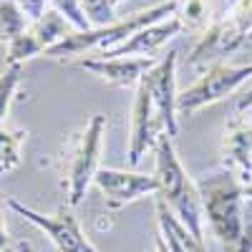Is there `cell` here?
I'll list each match as a JSON object with an SVG mask.
<instances>
[{"label":"cell","mask_w":252,"mask_h":252,"mask_svg":"<svg viewBox=\"0 0 252 252\" xmlns=\"http://www.w3.org/2000/svg\"><path fill=\"white\" fill-rule=\"evenodd\" d=\"M154 157H157V182H159V199L174 212V217L194 235V240L204 242V209H202V197L199 187L192 182L189 172L182 166L174 139L166 134H159L154 144Z\"/></svg>","instance_id":"cell-1"},{"label":"cell","mask_w":252,"mask_h":252,"mask_svg":"<svg viewBox=\"0 0 252 252\" xmlns=\"http://www.w3.org/2000/svg\"><path fill=\"white\" fill-rule=\"evenodd\" d=\"M177 5H179V0H164V3L136 10V13L126 15L121 20H114V23H109V26L89 28V31H71L66 38H61L53 48H48L46 56L48 58H68V56H81L89 48H101V53H106L111 48H119L124 40H129L141 28L172 18L177 13Z\"/></svg>","instance_id":"cell-2"},{"label":"cell","mask_w":252,"mask_h":252,"mask_svg":"<svg viewBox=\"0 0 252 252\" xmlns=\"http://www.w3.org/2000/svg\"><path fill=\"white\" fill-rule=\"evenodd\" d=\"M204 220L212 227L215 237L227 252H237L242 237V204H245V184L227 169L197 182Z\"/></svg>","instance_id":"cell-3"},{"label":"cell","mask_w":252,"mask_h":252,"mask_svg":"<svg viewBox=\"0 0 252 252\" xmlns=\"http://www.w3.org/2000/svg\"><path fill=\"white\" fill-rule=\"evenodd\" d=\"M252 33V0H229V8L209 26L189 53V66H215L220 58L237 53Z\"/></svg>","instance_id":"cell-4"},{"label":"cell","mask_w":252,"mask_h":252,"mask_svg":"<svg viewBox=\"0 0 252 252\" xmlns=\"http://www.w3.org/2000/svg\"><path fill=\"white\" fill-rule=\"evenodd\" d=\"M103 136H106V116L103 114H94L89 124L83 126V131L76 136L66 172V204L71 209L83 202L89 187L94 184V177L101 166Z\"/></svg>","instance_id":"cell-5"},{"label":"cell","mask_w":252,"mask_h":252,"mask_svg":"<svg viewBox=\"0 0 252 252\" xmlns=\"http://www.w3.org/2000/svg\"><path fill=\"white\" fill-rule=\"evenodd\" d=\"M252 78V63H242V66H232V63H215L209 66L197 83H192L189 89L177 94V114L179 116H192L199 109L217 103L224 96L235 94L242 83Z\"/></svg>","instance_id":"cell-6"},{"label":"cell","mask_w":252,"mask_h":252,"mask_svg":"<svg viewBox=\"0 0 252 252\" xmlns=\"http://www.w3.org/2000/svg\"><path fill=\"white\" fill-rule=\"evenodd\" d=\"M5 202L18 217H23L26 222L35 224L40 232H46V237L56 245L58 252H101L86 235H83V229H81V224H78V220L71 212L68 204H63L56 215H43V212L23 204L15 197H8Z\"/></svg>","instance_id":"cell-7"},{"label":"cell","mask_w":252,"mask_h":252,"mask_svg":"<svg viewBox=\"0 0 252 252\" xmlns=\"http://www.w3.org/2000/svg\"><path fill=\"white\" fill-rule=\"evenodd\" d=\"M94 184L106 199L109 209H121L146 194H159V182L154 174L141 172H126V169H111V166H98L94 177Z\"/></svg>","instance_id":"cell-8"},{"label":"cell","mask_w":252,"mask_h":252,"mask_svg":"<svg viewBox=\"0 0 252 252\" xmlns=\"http://www.w3.org/2000/svg\"><path fill=\"white\" fill-rule=\"evenodd\" d=\"M149 81V91H152V103H154V114L161 126V131L174 139L179 134V124H177V51H169L157 66L146 73Z\"/></svg>","instance_id":"cell-9"},{"label":"cell","mask_w":252,"mask_h":252,"mask_svg":"<svg viewBox=\"0 0 252 252\" xmlns=\"http://www.w3.org/2000/svg\"><path fill=\"white\" fill-rule=\"evenodd\" d=\"M68 28L71 26L56 10H46V15L38 18L35 23H31L23 35H18L13 43H8L5 63L8 66H23L26 61L46 53L48 48H53L58 43L61 38H66L71 33Z\"/></svg>","instance_id":"cell-10"},{"label":"cell","mask_w":252,"mask_h":252,"mask_svg":"<svg viewBox=\"0 0 252 252\" xmlns=\"http://www.w3.org/2000/svg\"><path fill=\"white\" fill-rule=\"evenodd\" d=\"M161 126L154 114V103H152V91H149V81L146 76L139 81L136 96H134V106H131V129H129V164L136 166L146 152H154V144L159 139Z\"/></svg>","instance_id":"cell-11"},{"label":"cell","mask_w":252,"mask_h":252,"mask_svg":"<svg viewBox=\"0 0 252 252\" xmlns=\"http://www.w3.org/2000/svg\"><path fill=\"white\" fill-rule=\"evenodd\" d=\"M152 56H126V58H78L76 66L98 76L109 86L119 89H136L139 81L157 66Z\"/></svg>","instance_id":"cell-12"},{"label":"cell","mask_w":252,"mask_h":252,"mask_svg":"<svg viewBox=\"0 0 252 252\" xmlns=\"http://www.w3.org/2000/svg\"><path fill=\"white\" fill-rule=\"evenodd\" d=\"M222 169L232 172L242 184L252 182V126L242 116H235L224 126Z\"/></svg>","instance_id":"cell-13"},{"label":"cell","mask_w":252,"mask_h":252,"mask_svg":"<svg viewBox=\"0 0 252 252\" xmlns=\"http://www.w3.org/2000/svg\"><path fill=\"white\" fill-rule=\"evenodd\" d=\"M182 33V23L172 15L166 20H159L154 26H146L139 33H134L129 40H124L119 48H111L106 53H98V58H126V56H152L159 51L166 40H172Z\"/></svg>","instance_id":"cell-14"},{"label":"cell","mask_w":252,"mask_h":252,"mask_svg":"<svg viewBox=\"0 0 252 252\" xmlns=\"http://www.w3.org/2000/svg\"><path fill=\"white\" fill-rule=\"evenodd\" d=\"M157 222L159 237L164 240L169 252H204V242L194 240V235L174 217V212L157 197Z\"/></svg>","instance_id":"cell-15"},{"label":"cell","mask_w":252,"mask_h":252,"mask_svg":"<svg viewBox=\"0 0 252 252\" xmlns=\"http://www.w3.org/2000/svg\"><path fill=\"white\" fill-rule=\"evenodd\" d=\"M28 131L23 129H8L0 121V177H5L10 172H15L20 164H23V157H20V146L26 144Z\"/></svg>","instance_id":"cell-16"},{"label":"cell","mask_w":252,"mask_h":252,"mask_svg":"<svg viewBox=\"0 0 252 252\" xmlns=\"http://www.w3.org/2000/svg\"><path fill=\"white\" fill-rule=\"evenodd\" d=\"M174 18L182 23V31H192L197 35L212 26V10L207 0H179Z\"/></svg>","instance_id":"cell-17"},{"label":"cell","mask_w":252,"mask_h":252,"mask_svg":"<svg viewBox=\"0 0 252 252\" xmlns=\"http://www.w3.org/2000/svg\"><path fill=\"white\" fill-rule=\"evenodd\" d=\"M28 18L20 10L15 0H3L0 3V43H13L18 35L28 31Z\"/></svg>","instance_id":"cell-18"},{"label":"cell","mask_w":252,"mask_h":252,"mask_svg":"<svg viewBox=\"0 0 252 252\" xmlns=\"http://www.w3.org/2000/svg\"><path fill=\"white\" fill-rule=\"evenodd\" d=\"M20 81H23V66H5V71L0 73V121L8 116Z\"/></svg>","instance_id":"cell-19"},{"label":"cell","mask_w":252,"mask_h":252,"mask_svg":"<svg viewBox=\"0 0 252 252\" xmlns=\"http://www.w3.org/2000/svg\"><path fill=\"white\" fill-rule=\"evenodd\" d=\"M51 3H53V10L66 20L73 31H89L91 28L89 18H86V13H83L78 0H51Z\"/></svg>","instance_id":"cell-20"},{"label":"cell","mask_w":252,"mask_h":252,"mask_svg":"<svg viewBox=\"0 0 252 252\" xmlns=\"http://www.w3.org/2000/svg\"><path fill=\"white\" fill-rule=\"evenodd\" d=\"M83 13H86L91 28H101L114 23V5L111 0H78Z\"/></svg>","instance_id":"cell-21"},{"label":"cell","mask_w":252,"mask_h":252,"mask_svg":"<svg viewBox=\"0 0 252 252\" xmlns=\"http://www.w3.org/2000/svg\"><path fill=\"white\" fill-rule=\"evenodd\" d=\"M237 252H252V197H245L242 204V237Z\"/></svg>","instance_id":"cell-22"},{"label":"cell","mask_w":252,"mask_h":252,"mask_svg":"<svg viewBox=\"0 0 252 252\" xmlns=\"http://www.w3.org/2000/svg\"><path fill=\"white\" fill-rule=\"evenodd\" d=\"M15 3L20 5V10L26 13L28 23H35L38 18L46 15V0H15Z\"/></svg>","instance_id":"cell-23"},{"label":"cell","mask_w":252,"mask_h":252,"mask_svg":"<svg viewBox=\"0 0 252 252\" xmlns=\"http://www.w3.org/2000/svg\"><path fill=\"white\" fill-rule=\"evenodd\" d=\"M247 109H252V86H250V89L240 96V101H237V111H240V114H245Z\"/></svg>","instance_id":"cell-24"},{"label":"cell","mask_w":252,"mask_h":252,"mask_svg":"<svg viewBox=\"0 0 252 252\" xmlns=\"http://www.w3.org/2000/svg\"><path fill=\"white\" fill-rule=\"evenodd\" d=\"M5 247H8V227H5L3 217H0V252H5Z\"/></svg>","instance_id":"cell-25"},{"label":"cell","mask_w":252,"mask_h":252,"mask_svg":"<svg viewBox=\"0 0 252 252\" xmlns=\"http://www.w3.org/2000/svg\"><path fill=\"white\" fill-rule=\"evenodd\" d=\"M15 252H35V250H33V245H31L28 240H20V242L15 245Z\"/></svg>","instance_id":"cell-26"},{"label":"cell","mask_w":252,"mask_h":252,"mask_svg":"<svg viewBox=\"0 0 252 252\" xmlns=\"http://www.w3.org/2000/svg\"><path fill=\"white\" fill-rule=\"evenodd\" d=\"M154 252H169V250H166V245H164V240H161V237H157V247H154Z\"/></svg>","instance_id":"cell-27"},{"label":"cell","mask_w":252,"mask_h":252,"mask_svg":"<svg viewBox=\"0 0 252 252\" xmlns=\"http://www.w3.org/2000/svg\"><path fill=\"white\" fill-rule=\"evenodd\" d=\"M240 116H242V119H245V121L252 126V109H247V111H245V114H240Z\"/></svg>","instance_id":"cell-28"},{"label":"cell","mask_w":252,"mask_h":252,"mask_svg":"<svg viewBox=\"0 0 252 252\" xmlns=\"http://www.w3.org/2000/svg\"><path fill=\"white\" fill-rule=\"evenodd\" d=\"M245 197H252V182L245 184Z\"/></svg>","instance_id":"cell-29"},{"label":"cell","mask_w":252,"mask_h":252,"mask_svg":"<svg viewBox=\"0 0 252 252\" xmlns=\"http://www.w3.org/2000/svg\"><path fill=\"white\" fill-rule=\"evenodd\" d=\"M121 3H126V0H111V5L116 8V5H121Z\"/></svg>","instance_id":"cell-30"},{"label":"cell","mask_w":252,"mask_h":252,"mask_svg":"<svg viewBox=\"0 0 252 252\" xmlns=\"http://www.w3.org/2000/svg\"><path fill=\"white\" fill-rule=\"evenodd\" d=\"M0 3H3V0H0Z\"/></svg>","instance_id":"cell-31"}]
</instances>
